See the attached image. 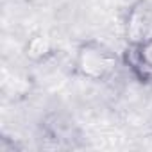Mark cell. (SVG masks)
I'll list each match as a JSON object with an SVG mask.
<instances>
[{
	"label": "cell",
	"mask_w": 152,
	"mask_h": 152,
	"mask_svg": "<svg viewBox=\"0 0 152 152\" xmlns=\"http://www.w3.org/2000/svg\"><path fill=\"white\" fill-rule=\"evenodd\" d=\"M122 57H118L106 43L99 39H84L77 45L72 63L73 73L90 83H107L118 72Z\"/></svg>",
	"instance_id": "6da1fadb"
},
{
	"label": "cell",
	"mask_w": 152,
	"mask_h": 152,
	"mask_svg": "<svg viewBox=\"0 0 152 152\" xmlns=\"http://www.w3.org/2000/svg\"><path fill=\"white\" fill-rule=\"evenodd\" d=\"M122 31L127 47L152 38V4L148 0H134L129 4L122 18Z\"/></svg>",
	"instance_id": "7a4b0ae2"
},
{
	"label": "cell",
	"mask_w": 152,
	"mask_h": 152,
	"mask_svg": "<svg viewBox=\"0 0 152 152\" xmlns=\"http://www.w3.org/2000/svg\"><path fill=\"white\" fill-rule=\"evenodd\" d=\"M41 141L52 148H70L75 147V140L81 136L77 125L63 113H50L39 125Z\"/></svg>",
	"instance_id": "3957f363"
},
{
	"label": "cell",
	"mask_w": 152,
	"mask_h": 152,
	"mask_svg": "<svg viewBox=\"0 0 152 152\" xmlns=\"http://www.w3.org/2000/svg\"><path fill=\"white\" fill-rule=\"evenodd\" d=\"M122 64L140 84L152 86V38L140 45L125 47Z\"/></svg>",
	"instance_id": "277c9868"
},
{
	"label": "cell",
	"mask_w": 152,
	"mask_h": 152,
	"mask_svg": "<svg viewBox=\"0 0 152 152\" xmlns=\"http://www.w3.org/2000/svg\"><path fill=\"white\" fill-rule=\"evenodd\" d=\"M23 54L27 59H31L34 63H41V61H47L48 57H52L56 54V47L48 36L32 34L23 47Z\"/></svg>",
	"instance_id": "5b68a950"
},
{
	"label": "cell",
	"mask_w": 152,
	"mask_h": 152,
	"mask_svg": "<svg viewBox=\"0 0 152 152\" xmlns=\"http://www.w3.org/2000/svg\"><path fill=\"white\" fill-rule=\"evenodd\" d=\"M22 147L15 141V140H11V138H7V136H2L0 138V152H18Z\"/></svg>",
	"instance_id": "8992f818"
}]
</instances>
